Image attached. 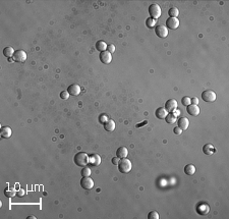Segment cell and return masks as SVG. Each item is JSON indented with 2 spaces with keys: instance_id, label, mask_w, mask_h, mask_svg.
<instances>
[{
  "instance_id": "cell-30",
  "label": "cell",
  "mask_w": 229,
  "mask_h": 219,
  "mask_svg": "<svg viewBox=\"0 0 229 219\" xmlns=\"http://www.w3.org/2000/svg\"><path fill=\"white\" fill-rule=\"evenodd\" d=\"M108 120H109V118H108V116H107L106 114H101L100 116H99V123H100L104 124V123H106Z\"/></svg>"
},
{
  "instance_id": "cell-38",
  "label": "cell",
  "mask_w": 229,
  "mask_h": 219,
  "mask_svg": "<svg viewBox=\"0 0 229 219\" xmlns=\"http://www.w3.org/2000/svg\"><path fill=\"white\" fill-rule=\"evenodd\" d=\"M119 160H120V159H119L117 156H116V157H113V158H112V163H113L114 165H118Z\"/></svg>"
},
{
  "instance_id": "cell-33",
  "label": "cell",
  "mask_w": 229,
  "mask_h": 219,
  "mask_svg": "<svg viewBox=\"0 0 229 219\" xmlns=\"http://www.w3.org/2000/svg\"><path fill=\"white\" fill-rule=\"evenodd\" d=\"M107 51L110 52L112 54L113 52H115V46L113 45V44H110V45L107 46Z\"/></svg>"
},
{
  "instance_id": "cell-21",
  "label": "cell",
  "mask_w": 229,
  "mask_h": 219,
  "mask_svg": "<svg viewBox=\"0 0 229 219\" xmlns=\"http://www.w3.org/2000/svg\"><path fill=\"white\" fill-rule=\"evenodd\" d=\"M104 128L107 131H113L115 130V121L112 120V119H109L106 123H104Z\"/></svg>"
},
{
  "instance_id": "cell-5",
  "label": "cell",
  "mask_w": 229,
  "mask_h": 219,
  "mask_svg": "<svg viewBox=\"0 0 229 219\" xmlns=\"http://www.w3.org/2000/svg\"><path fill=\"white\" fill-rule=\"evenodd\" d=\"M81 186L85 190H91V189L94 188V181L90 176H85L81 181Z\"/></svg>"
},
{
  "instance_id": "cell-36",
  "label": "cell",
  "mask_w": 229,
  "mask_h": 219,
  "mask_svg": "<svg viewBox=\"0 0 229 219\" xmlns=\"http://www.w3.org/2000/svg\"><path fill=\"white\" fill-rule=\"evenodd\" d=\"M191 102L192 105H198L199 104V99L196 98V97H194V98H191Z\"/></svg>"
},
{
  "instance_id": "cell-7",
  "label": "cell",
  "mask_w": 229,
  "mask_h": 219,
  "mask_svg": "<svg viewBox=\"0 0 229 219\" xmlns=\"http://www.w3.org/2000/svg\"><path fill=\"white\" fill-rule=\"evenodd\" d=\"M179 20L177 17H169L166 20V28L171 30H176L179 27Z\"/></svg>"
},
{
  "instance_id": "cell-13",
  "label": "cell",
  "mask_w": 229,
  "mask_h": 219,
  "mask_svg": "<svg viewBox=\"0 0 229 219\" xmlns=\"http://www.w3.org/2000/svg\"><path fill=\"white\" fill-rule=\"evenodd\" d=\"M101 163V157L97 154H93L89 157V164L92 166H98Z\"/></svg>"
},
{
  "instance_id": "cell-8",
  "label": "cell",
  "mask_w": 229,
  "mask_h": 219,
  "mask_svg": "<svg viewBox=\"0 0 229 219\" xmlns=\"http://www.w3.org/2000/svg\"><path fill=\"white\" fill-rule=\"evenodd\" d=\"M12 58L14 59V61L25 62V61L27 60V53L25 52L24 50H17V51L14 52Z\"/></svg>"
},
{
  "instance_id": "cell-14",
  "label": "cell",
  "mask_w": 229,
  "mask_h": 219,
  "mask_svg": "<svg viewBox=\"0 0 229 219\" xmlns=\"http://www.w3.org/2000/svg\"><path fill=\"white\" fill-rule=\"evenodd\" d=\"M177 123H178V128H180L182 131L187 130L189 126V121L186 117H180L177 120Z\"/></svg>"
},
{
  "instance_id": "cell-4",
  "label": "cell",
  "mask_w": 229,
  "mask_h": 219,
  "mask_svg": "<svg viewBox=\"0 0 229 219\" xmlns=\"http://www.w3.org/2000/svg\"><path fill=\"white\" fill-rule=\"evenodd\" d=\"M202 99H203L205 102H209L212 103L216 100V93L212 90H206L202 93Z\"/></svg>"
},
{
  "instance_id": "cell-10",
  "label": "cell",
  "mask_w": 229,
  "mask_h": 219,
  "mask_svg": "<svg viewBox=\"0 0 229 219\" xmlns=\"http://www.w3.org/2000/svg\"><path fill=\"white\" fill-rule=\"evenodd\" d=\"M100 60L104 64H109L112 61V54L108 51H103L100 53Z\"/></svg>"
},
{
  "instance_id": "cell-6",
  "label": "cell",
  "mask_w": 229,
  "mask_h": 219,
  "mask_svg": "<svg viewBox=\"0 0 229 219\" xmlns=\"http://www.w3.org/2000/svg\"><path fill=\"white\" fill-rule=\"evenodd\" d=\"M155 32H156V35L159 37V38H166L168 36V29L165 26H163V25L156 26Z\"/></svg>"
},
{
  "instance_id": "cell-40",
  "label": "cell",
  "mask_w": 229,
  "mask_h": 219,
  "mask_svg": "<svg viewBox=\"0 0 229 219\" xmlns=\"http://www.w3.org/2000/svg\"><path fill=\"white\" fill-rule=\"evenodd\" d=\"M27 219H36V216H34V215L27 216Z\"/></svg>"
},
{
  "instance_id": "cell-20",
  "label": "cell",
  "mask_w": 229,
  "mask_h": 219,
  "mask_svg": "<svg viewBox=\"0 0 229 219\" xmlns=\"http://www.w3.org/2000/svg\"><path fill=\"white\" fill-rule=\"evenodd\" d=\"M14 49H13L12 47H10V46H7V47H5L3 49V55L5 57H7V58H11V57H13V54H14Z\"/></svg>"
},
{
  "instance_id": "cell-26",
  "label": "cell",
  "mask_w": 229,
  "mask_h": 219,
  "mask_svg": "<svg viewBox=\"0 0 229 219\" xmlns=\"http://www.w3.org/2000/svg\"><path fill=\"white\" fill-rule=\"evenodd\" d=\"M168 15L170 17H177L178 15H179V10H178L177 7H171L168 11Z\"/></svg>"
},
{
  "instance_id": "cell-29",
  "label": "cell",
  "mask_w": 229,
  "mask_h": 219,
  "mask_svg": "<svg viewBox=\"0 0 229 219\" xmlns=\"http://www.w3.org/2000/svg\"><path fill=\"white\" fill-rule=\"evenodd\" d=\"M82 177H85V176H90L91 175V168H89V167H84L82 169Z\"/></svg>"
},
{
  "instance_id": "cell-11",
  "label": "cell",
  "mask_w": 229,
  "mask_h": 219,
  "mask_svg": "<svg viewBox=\"0 0 229 219\" xmlns=\"http://www.w3.org/2000/svg\"><path fill=\"white\" fill-rule=\"evenodd\" d=\"M81 91H82L81 87L77 84L70 85L67 89V92L69 93V95H72V96H79V94H81Z\"/></svg>"
},
{
  "instance_id": "cell-37",
  "label": "cell",
  "mask_w": 229,
  "mask_h": 219,
  "mask_svg": "<svg viewBox=\"0 0 229 219\" xmlns=\"http://www.w3.org/2000/svg\"><path fill=\"white\" fill-rule=\"evenodd\" d=\"M147 123H148V120H145V121H143V123H137V125H136V128H143V126H144V125H146Z\"/></svg>"
},
{
  "instance_id": "cell-12",
  "label": "cell",
  "mask_w": 229,
  "mask_h": 219,
  "mask_svg": "<svg viewBox=\"0 0 229 219\" xmlns=\"http://www.w3.org/2000/svg\"><path fill=\"white\" fill-rule=\"evenodd\" d=\"M11 135H12V131H11V128H9V126H2L1 130H0V136H1V138H3V139H9V138L11 137Z\"/></svg>"
},
{
  "instance_id": "cell-39",
  "label": "cell",
  "mask_w": 229,
  "mask_h": 219,
  "mask_svg": "<svg viewBox=\"0 0 229 219\" xmlns=\"http://www.w3.org/2000/svg\"><path fill=\"white\" fill-rule=\"evenodd\" d=\"M172 113H173V115H174V116H176V117H177L178 115L180 114V110H177V109H175V110H174V111L172 112Z\"/></svg>"
},
{
  "instance_id": "cell-22",
  "label": "cell",
  "mask_w": 229,
  "mask_h": 219,
  "mask_svg": "<svg viewBox=\"0 0 229 219\" xmlns=\"http://www.w3.org/2000/svg\"><path fill=\"white\" fill-rule=\"evenodd\" d=\"M17 194V191L14 190L13 186L5 189V191H4V195H5V197H7V198H13Z\"/></svg>"
},
{
  "instance_id": "cell-25",
  "label": "cell",
  "mask_w": 229,
  "mask_h": 219,
  "mask_svg": "<svg viewBox=\"0 0 229 219\" xmlns=\"http://www.w3.org/2000/svg\"><path fill=\"white\" fill-rule=\"evenodd\" d=\"M165 120H166V123H169V124H173L174 123H176V120H177V117L176 116H174L173 115V113L171 112V113H168L167 114V116L165 117Z\"/></svg>"
},
{
  "instance_id": "cell-35",
  "label": "cell",
  "mask_w": 229,
  "mask_h": 219,
  "mask_svg": "<svg viewBox=\"0 0 229 219\" xmlns=\"http://www.w3.org/2000/svg\"><path fill=\"white\" fill-rule=\"evenodd\" d=\"M17 197H24V196L26 195V192H25V191L22 190V189H20V190L17 191Z\"/></svg>"
},
{
  "instance_id": "cell-41",
  "label": "cell",
  "mask_w": 229,
  "mask_h": 219,
  "mask_svg": "<svg viewBox=\"0 0 229 219\" xmlns=\"http://www.w3.org/2000/svg\"><path fill=\"white\" fill-rule=\"evenodd\" d=\"M8 61H9V62H13V61H14V59H12V58H8Z\"/></svg>"
},
{
  "instance_id": "cell-32",
  "label": "cell",
  "mask_w": 229,
  "mask_h": 219,
  "mask_svg": "<svg viewBox=\"0 0 229 219\" xmlns=\"http://www.w3.org/2000/svg\"><path fill=\"white\" fill-rule=\"evenodd\" d=\"M60 98L63 99V100H67L69 98V93L67 91H62L60 93Z\"/></svg>"
},
{
  "instance_id": "cell-24",
  "label": "cell",
  "mask_w": 229,
  "mask_h": 219,
  "mask_svg": "<svg viewBox=\"0 0 229 219\" xmlns=\"http://www.w3.org/2000/svg\"><path fill=\"white\" fill-rule=\"evenodd\" d=\"M107 44L104 42V41H98L97 43H96V49L98 50V51L100 52H103V51H106L107 49Z\"/></svg>"
},
{
  "instance_id": "cell-2",
  "label": "cell",
  "mask_w": 229,
  "mask_h": 219,
  "mask_svg": "<svg viewBox=\"0 0 229 219\" xmlns=\"http://www.w3.org/2000/svg\"><path fill=\"white\" fill-rule=\"evenodd\" d=\"M132 168V165H131V162H130L129 159H126V158H122L119 160L118 162V170L120 173H123V174H126L128 172H130Z\"/></svg>"
},
{
  "instance_id": "cell-3",
  "label": "cell",
  "mask_w": 229,
  "mask_h": 219,
  "mask_svg": "<svg viewBox=\"0 0 229 219\" xmlns=\"http://www.w3.org/2000/svg\"><path fill=\"white\" fill-rule=\"evenodd\" d=\"M149 15L154 20H157L161 17V7L159 6V4H151L149 6Z\"/></svg>"
},
{
  "instance_id": "cell-18",
  "label": "cell",
  "mask_w": 229,
  "mask_h": 219,
  "mask_svg": "<svg viewBox=\"0 0 229 219\" xmlns=\"http://www.w3.org/2000/svg\"><path fill=\"white\" fill-rule=\"evenodd\" d=\"M209 210H210V207L207 204H201L196 208V211H198V213L200 215H205V214H207L209 212Z\"/></svg>"
},
{
  "instance_id": "cell-19",
  "label": "cell",
  "mask_w": 229,
  "mask_h": 219,
  "mask_svg": "<svg viewBox=\"0 0 229 219\" xmlns=\"http://www.w3.org/2000/svg\"><path fill=\"white\" fill-rule=\"evenodd\" d=\"M203 152L206 155H212L213 153H215V147L212 144H206L203 147Z\"/></svg>"
},
{
  "instance_id": "cell-23",
  "label": "cell",
  "mask_w": 229,
  "mask_h": 219,
  "mask_svg": "<svg viewBox=\"0 0 229 219\" xmlns=\"http://www.w3.org/2000/svg\"><path fill=\"white\" fill-rule=\"evenodd\" d=\"M194 172H196V167H194V164H187L186 166L184 167V173L187 175H194Z\"/></svg>"
},
{
  "instance_id": "cell-31",
  "label": "cell",
  "mask_w": 229,
  "mask_h": 219,
  "mask_svg": "<svg viewBox=\"0 0 229 219\" xmlns=\"http://www.w3.org/2000/svg\"><path fill=\"white\" fill-rule=\"evenodd\" d=\"M148 218L149 219H159V214L156 211H151L148 214Z\"/></svg>"
},
{
  "instance_id": "cell-27",
  "label": "cell",
  "mask_w": 229,
  "mask_h": 219,
  "mask_svg": "<svg viewBox=\"0 0 229 219\" xmlns=\"http://www.w3.org/2000/svg\"><path fill=\"white\" fill-rule=\"evenodd\" d=\"M156 22H157V20L152 17H150L146 20V26L148 28H154L156 26Z\"/></svg>"
},
{
  "instance_id": "cell-28",
  "label": "cell",
  "mask_w": 229,
  "mask_h": 219,
  "mask_svg": "<svg viewBox=\"0 0 229 219\" xmlns=\"http://www.w3.org/2000/svg\"><path fill=\"white\" fill-rule=\"evenodd\" d=\"M181 103H182V105H184V106H189V105H191V98H189V96H184L183 98L181 99Z\"/></svg>"
},
{
  "instance_id": "cell-16",
  "label": "cell",
  "mask_w": 229,
  "mask_h": 219,
  "mask_svg": "<svg viewBox=\"0 0 229 219\" xmlns=\"http://www.w3.org/2000/svg\"><path fill=\"white\" fill-rule=\"evenodd\" d=\"M167 114H168V112H167V110L165 109L164 107L157 108V110L155 111L156 117H157V118H159V119H164L165 117L167 116Z\"/></svg>"
},
{
  "instance_id": "cell-9",
  "label": "cell",
  "mask_w": 229,
  "mask_h": 219,
  "mask_svg": "<svg viewBox=\"0 0 229 219\" xmlns=\"http://www.w3.org/2000/svg\"><path fill=\"white\" fill-rule=\"evenodd\" d=\"M164 108L167 110V112L171 113V112H173L174 110L177 108V101H176L175 99H169V100L165 103Z\"/></svg>"
},
{
  "instance_id": "cell-34",
  "label": "cell",
  "mask_w": 229,
  "mask_h": 219,
  "mask_svg": "<svg viewBox=\"0 0 229 219\" xmlns=\"http://www.w3.org/2000/svg\"><path fill=\"white\" fill-rule=\"evenodd\" d=\"M173 131H174V133H175V135H181L182 130L180 128H178V126H176V128H173Z\"/></svg>"
},
{
  "instance_id": "cell-15",
  "label": "cell",
  "mask_w": 229,
  "mask_h": 219,
  "mask_svg": "<svg viewBox=\"0 0 229 219\" xmlns=\"http://www.w3.org/2000/svg\"><path fill=\"white\" fill-rule=\"evenodd\" d=\"M186 110H187V112H189V114L192 115V116H198L201 112V110H200V108L198 107V105H192V104L187 106Z\"/></svg>"
},
{
  "instance_id": "cell-17",
  "label": "cell",
  "mask_w": 229,
  "mask_h": 219,
  "mask_svg": "<svg viewBox=\"0 0 229 219\" xmlns=\"http://www.w3.org/2000/svg\"><path fill=\"white\" fill-rule=\"evenodd\" d=\"M127 155H128V151H127V148H125V147H119L117 151H116V156L119 159L126 158Z\"/></svg>"
},
{
  "instance_id": "cell-1",
  "label": "cell",
  "mask_w": 229,
  "mask_h": 219,
  "mask_svg": "<svg viewBox=\"0 0 229 219\" xmlns=\"http://www.w3.org/2000/svg\"><path fill=\"white\" fill-rule=\"evenodd\" d=\"M89 157L90 156L87 153H85V152H77L74 155V157H73V161H74V163L77 166L86 167L89 164Z\"/></svg>"
}]
</instances>
